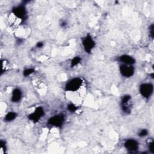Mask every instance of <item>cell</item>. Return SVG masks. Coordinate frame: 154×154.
I'll return each mask as SVG.
<instances>
[{
	"label": "cell",
	"instance_id": "cell-11",
	"mask_svg": "<svg viewBox=\"0 0 154 154\" xmlns=\"http://www.w3.org/2000/svg\"><path fill=\"white\" fill-rule=\"evenodd\" d=\"M22 96V93L21 91L18 89L16 88L13 90L12 96H11V100L14 102H16L20 100Z\"/></svg>",
	"mask_w": 154,
	"mask_h": 154
},
{
	"label": "cell",
	"instance_id": "cell-5",
	"mask_svg": "<svg viewBox=\"0 0 154 154\" xmlns=\"http://www.w3.org/2000/svg\"><path fill=\"white\" fill-rule=\"evenodd\" d=\"M120 71L123 76L125 77H130L133 75L134 69L131 65L122 64L120 67Z\"/></svg>",
	"mask_w": 154,
	"mask_h": 154
},
{
	"label": "cell",
	"instance_id": "cell-16",
	"mask_svg": "<svg viewBox=\"0 0 154 154\" xmlns=\"http://www.w3.org/2000/svg\"><path fill=\"white\" fill-rule=\"evenodd\" d=\"M147 134V131L146 129H143L139 133V136L144 137V136H146Z\"/></svg>",
	"mask_w": 154,
	"mask_h": 154
},
{
	"label": "cell",
	"instance_id": "cell-10",
	"mask_svg": "<svg viewBox=\"0 0 154 154\" xmlns=\"http://www.w3.org/2000/svg\"><path fill=\"white\" fill-rule=\"evenodd\" d=\"M120 61L123 62L125 64L128 65H132L134 63H135V60L131 56L128 55H122L120 57Z\"/></svg>",
	"mask_w": 154,
	"mask_h": 154
},
{
	"label": "cell",
	"instance_id": "cell-4",
	"mask_svg": "<svg viewBox=\"0 0 154 154\" xmlns=\"http://www.w3.org/2000/svg\"><path fill=\"white\" fill-rule=\"evenodd\" d=\"M82 45L85 49V51L88 53H90L91 49L94 48L95 45V43L94 40L92 39L90 35H87L82 40Z\"/></svg>",
	"mask_w": 154,
	"mask_h": 154
},
{
	"label": "cell",
	"instance_id": "cell-17",
	"mask_svg": "<svg viewBox=\"0 0 154 154\" xmlns=\"http://www.w3.org/2000/svg\"><path fill=\"white\" fill-rule=\"evenodd\" d=\"M149 30H150V33L152 38H153V25H151V26H150Z\"/></svg>",
	"mask_w": 154,
	"mask_h": 154
},
{
	"label": "cell",
	"instance_id": "cell-15",
	"mask_svg": "<svg viewBox=\"0 0 154 154\" xmlns=\"http://www.w3.org/2000/svg\"><path fill=\"white\" fill-rule=\"evenodd\" d=\"M68 109H69V110L70 111L74 112V111H75L76 110L77 108H76V106L75 105H74L73 104L70 103V104H69V105H68Z\"/></svg>",
	"mask_w": 154,
	"mask_h": 154
},
{
	"label": "cell",
	"instance_id": "cell-18",
	"mask_svg": "<svg viewBox=\"0 0 154 154\" xmlns=\"http://www.w3.org/2000/svg\"><path fill=\"white\" fill-rule=\"evenodd\" d=\"M153 141H152L151 143H150L149 144V148L150 150V151H151L152 153H153Z\"/></svg>",
	"mask_w": 154,
	"mask_h": 154
},
{
	"label": "cell",
	"instance_id": "cell-8",
	"mask_svg": "<svg viewBox=\"0 0 154 154\" xmlns=\"http://www.w3.org/2000/svg\"><path fill=\"white\" fill-rule=\"evenodd\" d=\"M43 115H44V110L42 107L39 106L35 109L34 112H32L28 116V118L31 120L35 122H37Z\"/></svg>",
	"mask_w": 154,
	"mask_h": 154
},
{
	"label": "cell",
	"instance_id": "cell-6",
	"mask_svg": "<svg viewBox=\"0 0 154 154\" xmlns=\"http://www.w3.org/2000/svg\"><path fill=\"white\" fill-rule=\"evenodd\" d=\"M125 147L129 152H135L138 149V144L135 140L129 139L125 141Z\"/></svg>",
	"mask_w": 154,
	"mask_h": 154
},
{
	"label": "cell",
	"instance_id": "cell-2",
	"mask_svg": "<svg viewBox=\"0 0 154 154\" xmlns=\"http://www.w3.org/2000/svg\"><path fill=\"white\" fill-rule=\"evenodd\" d=\"M153 85L149 83L143 84L141 85L140 87V92L141 95L145 98H148L149 97H150L153 93Z\"/></svg>",
	"mask_w": 154,
	"mask_h": 154
},
{
	"label": "cell",
	"instance_id": "cell-3",
	"mask_svg": "<svg viewBox=\"0 0 154 154\" xmlns=\"http://www.w3.org/2000/svg\"><path fill=\"white\" fill-rule=\"evenodd\" d=\"M64 122V117L63 115H57L51 117L48 120V123L57 127H60Z\"/></svg>",
	"mask_w": 154,
	"mask_h": 154
},
{
	"label": "cell",
	"instance_id": "cell-19",
	"mask_svg": "<svg viewBox=\"0 0 154 154\" xmlns=\"http://www.w3.org/2000/svg\"><path fill=\"white\" fill-rule=\"evenodd\" d=\"M43 43H42V42H39V43H37V47H38V48H41L42 46H43Z\"/></svg>",
	"mask_w": 154,
	"mask_h": 154
},
{
	"label": "cell",
	"instance_id": "cell-13",
	"mask_svg": "<svg viewBox=\"0 0 154 154\" xmlns=\"http://www.w3.org/2000/svg\"><path fill=\"white\" fill-rule=\"evenodd\" d=\"M80 61H81V58L80 57H75L71 62V67H73V66H76V64H78L80 62Z\"/></svg>",
	"mask_w": 154,
	"mask_h": 154
},
{
	"label": "cell",
	"instance_id": "cell-9",
	"mask_svg": "<svg viewBox=\"0 0 154 154\" xmlns=\"http://www.w3.org/2000/svg\"><path fill=\"white\" fill-rule=\"evenodd\" d=\"M13 13L17 17L24 19L26 16V12L23 6H18L13 10Z\"/></svg>",
	"mask_w": 154,
	"mask_h": 154
},
{
	"label": "cell",
	"instance_id": "cell-1",
	"mask_svg": "<svg viewBox=\"0 0 154 154\" xmlns=\"http://www.w3.org/2000/svg\"><path fill=\"white\" fill-rule=\"evenodd\" d=\"M82 85V80L80 78H73L71 79L66 85V89L68 91H75L78 90Z\"/></svg>",
	"mask_w": 154,
	"mask_h": 154
},
{
	"label": "cell",
	"instance_id": "cell-12",
	"mask_svg": "<svg viewBox=\"0 0 154 154\" xmlns=\"http://www.w3.org/2000/svg\"><path fill=\"white\" fill-rule=\"evenodd\" d=\"M16 117V114L14 112H8L5 117V120L6 121H8V122H10V121H12L13 120H14Z\"/></svg>",
	"mask_w": 154,
	"mask_h": 154
},
{
	"label": "cell",
	"instance_id": "cell-7",
	"mask_svg": "<svg viewBox=\"0 0 154 154\" xmlns=\"http://www.w3.org/2000/svg\"><path fill=\"white\" fill-rule=\"evenodd\" d=\"M131 96H129V95H126L123 96V97L122 99V101H121L122 108L123 111L126 113L130 112L131 110V103H129V102H131Z\"/></svg>",
	"mask_w": 154,
	"mask_h": 154
},
{
	"label": "cell",
	"instance_id": "cell-14",
	"mask_svg": "<svg viewBox=\"0 0 154 154\" xmlns=\"http://www.w3.org/2000/svg\"><path fill=\"white\" fill-rule=\"evenodd\" d=\"M34 72V70L33 69H27L23 71V75L26 76L31 74Z\"/></svg>",
	"mask_w": 154,
	"mask_h": 154
}]
</instances>
